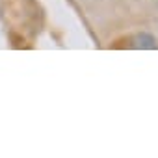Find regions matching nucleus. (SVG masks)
I'll list each match as a JSON object with an SVG mask.
<instances>
[{
  "label": "nucleus",
  "mask_w": 158,
  "mask_h": 158,
  "mask_svg": "<svg viewBox=\"0 0 158 158\" xmlns=\"http://www.w3.org/2000/svg\"><path fill=\"white\" fill-rule=\"evenodd\" d=\"M132 47H134V48H143V50H147V48H156V39H154L151 34L141 32V34H138V35L132 37Z\"/></svg>",
  "instance_id": "obj_1"
}]
</instances>
